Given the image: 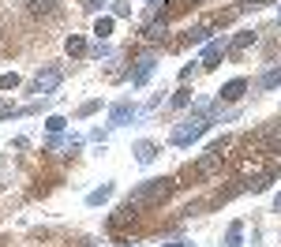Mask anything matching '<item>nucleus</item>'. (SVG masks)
<instances>
[{"label":"nucleus","instance_id":"f257e3e1","mask_svg":"<svg viewBox=\"0 0 281 247\" xmlns=\"http://www.w3.org/2000/svg\"><path fill=\"white\" fill-rule=\"evenodd\" d=\"M165 195H169V180H158L154 188L139 191V198H135V202H158V198H165Z\"/></svg>","mask_w":281,"mask_h":247},{"label":"nucleus","instance_id":"f03ea898","mask_svg":"<svg viewBox=\"0 0 281 247\" xmlns=\"http://www.w3.org/2000/svg\"><path fill=\"white\" fill-rule=\"evenodd\" d=\"M30 8H34L38 15H42V11L49 15V11H53V0H30Z\"/></svg>","mask_w":281,"mask_h":247},{"label":"nucleus","instance_id":"7ed1b4c3","mask_svg":"<svg viewBox=\"0 0 281 247\" xmlns=\"http://www.w3.org/2000/svg\"><path fill=\"white\" fill-rule=\"evenodd\" d=\"M240 90H244V83H232L229 90H225V98H240Z\"/></svg>","mask_w":281,"mask_h":247}]
</instances>
